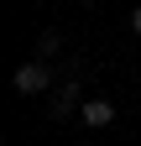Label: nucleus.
Returning <instances> with one entry per match:
<instances>
[{
	"label": "nucleus",
	"instance_id": "20e7f679",
	"mask_svg": "<svg viewBox=\"0 0 141 146\" xmlns=\"http://www.w3.org/2000/svg\"><path fill=\"white\" fill-rule=\"evenodd\" d=\"M58 47H63V36H58V31H42V47H37L42 58H52V52H58Z\"/></svg>",
	"mask_w": 141,
	"mask_h": 146
},
{
	"label": "nucleus",
	"instance_id": "7ed1b4c3",
	"mask_svg": "<svg viewBox=\"0 0 141 146\" xmlns=\"http://www.w3.org/2000/svg\"><path fill=\"white\" fill-rule=\"evenodd\" d=\"M78 115H84V125H94V131H99V125H110V120H115V104H110V99H84Z\"/></svg>",
	"mask_w": 141,
	"mask_h": 146
},
{
	"label": "nucleus",
	"instance_id": "f03ea898",
	"mask_svg": "<svg viewBox=\"0 0 141 146\" xmlns=\"http://www.w3.org/2000/svg\"><path fill=\"white\" fill-rule=\"evenodd\" d=\"M73 110H84V89H78V78H68V84H58V94H52V115L68 120Z\"/></svg>",
	"mask_w": 141,
	"mask_h": 146
},
{
	"label": "nucleus",
	"instance_id": "f257e3e1",
	"mask_svg": "<svg viewBox=\"0 0 141 146\" xmlns=\"http://www.w3.org/2000/svg\"><path fill=\"white\" fill-rule=\"evenodd\" d=\"M42 89H52V68H47L42 58L16 68V94H42Z\"/></svg>",
	"mask_w": 141,
	"mask_h": 146
},
{
	"label": "nucleus",
	"instance_id": "39448f33",
	"mask_svg": "<svg viewBox=\"0 0 141 146\" xmlns=\"http://www.w3.org/2000/svg\"><path fill=\"white\" fill-rule=\"evenodd\" d=\"M131 31H136V36H141V5H136V11H131Z\"/></svg>",
	"mask_w": 141,
	"mask_h": 146
}]
</instances>
